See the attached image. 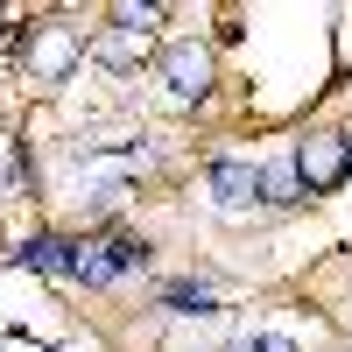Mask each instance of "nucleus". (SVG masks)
Returning <instances> with one entry per match:
<instances>
[{
	"mask_svg": "<svg viewBox=\"0 0 352 352\" xmlns=\"http://www.w3.org/2000/svg\"><path fill=\"white\" fill-rule=\"evenodd\" d=\"M141 261H148V247L141 240H127V232H106V240H85L78 247V282H92V289H106V282H120L127 268H141Z\"/></svg>",
	"mask_w": 352,
	"mask_h": 352,
	"instance_id": "f257e3e1",
	"label": "nucleus"
},
{
	"mask_svg": "<svg viewBox=\"0 0 352 352\" xmlns=\"http://www.w3.org/2000/svg\"><path fill=\"white\" fill-rule=\"evenodd\" d=\"M212 197L226 204V212H247V204L261 197V169L254 162H212Z\"/></svg>",
	"mask_w": 352,
	"mask_h": 352,
	"instance_id": "39448f33",
	"label": "nucleus"
},
{
	"mask_svg": "<svg viewBox=\"0 0 352 352\" xmlns=\"http://www.w3.org/2000/svg\"><path fill=\"white\" fill-rule=\"evenodd\" d=\"M296 169H303V184L310 190H331L352 176V155H345V134H310L303 148H296Z\"/></svg>",
	"mask_w": 352,
	"mask_h": 352,
	"instance_id": "f03ea898",
	"label": "nucleus"
},
{
	"mask_svg": "<svg viewBox=\"0 0 352 352\" xmlns=\"http://www.w3.org/2000/svg\"><path fill=\"white\" fill-rule=\"evenodd\" d=\"M162 303L176 317H204V310H212V289H204V282H176V289H162Z\"/></svg>",
	"mask_w": 352,
	"mask_h": 352,
	"instance_id": "1a4fd4ad",
	"label": "nucleus"
},
{
	"mask_svg": "<svg viewBox=\"0 0 352 352\" xmlns=\"http://www.w3.org/2000/svg\"><path fill=\"white\" fill-rule=\"evenodd\" d=\"M303 169H296V155H289V162H268V169H261V197H268V204H303Z\"/></svg>",
	"mask_w": 352,
	"mask_h": 352,
	"instance_id": "0eeeda50",
	"label": "nucleus"
},
{
	"mask_svg": "<svg viewBox=\"0 0 352 352\" xmlns=\"http://www.w3.org/2000/svg\"><path fill=\"white\" fill-rule=\"evenodd\" d=\"M345 155H352V134H345Z\"/></svg>",
	"mask_w": 352,
	"mask_h": 352,
	"instance_id": "ddd939ff",
	"label": "nucleus"
},
{
	"mask_svg": "<svg viewBox=\"0 0 352 352\" xmlns=\"http://www.w3.org/2000/svg\"><path fill=\"white\" fill-rule=\"evenodd\" d=\"M78 64V36L71 28H36V43H28V71L36 78H64Z\"/></svg>",
	"mask_w": 352,
	"mask_h": 352,
	"instance_id": "20e7f679",
	"label": "nucleus"
},
{
	"mask_svg": "<svg viewBox=\"0 0 352 352\" xmlns=\"http://www.w3.org/2000/svg\"><path fill=\"white\" fill-rule=\"evenodd\" d=\"M162 78H169L176 99H204V85H212V56H204L197 43H176V50L162 56Z\"/></svg>",
	"mask_w": 352,
	"mask_h": 352,
	"instance_id": "7ed1b4c3",
	"label": "nucleus"
},
{
	"mask_svg": "<svg viewBox=\"0 0 352 352\" xmlns=\"http://www.w3.org/2000/svg\"><path fill=\"white\" fill-rule=\"evenodd\" d=\"M92 56H99V64H113V71H134L141 56H148V36H141V28H120V21H113L106 36H92Z\"/></svg>",
	"mask_w": 352,
	"mask_h": 352,
	"instance_id": "423d86ee",
	"label": "nucleus"
},
{
	"mask_svg": "<svg viewBox=\"0 0 352 352\" xmlns=\"http://www.w3.org/2000/svg\"><path fill=\"white\" fill-rule=\"evenodd\" d=\"M113 21H120V28H141V36H155V28H162V8H141V0H127V8H113Z\"/></svg>",
	"mask_w": 352,
	"mask_h": 352,
	"instance_id": "9d476101",
	"label": "nucleus"
},
{
	"mask_svg": "<svg viewBox=\"0 0 352 352\" xmlns=\"http://www.w3.org/2000/svg\"><path fill=\"white\" fill-rule=\"evenodd\" d=\"M261 352H296V345H289V338H261Z\"/></svg>",
	"mask_w": 352,
	"mask_h": 352,
	"instance_id": "f8f14e48",
	"label": "nucleus"
},
{
	"mask_svg": "<svg viewBox=\"0 0 352 352\" xmlns=\"http://www.w3.org/2000/svg\"><path fill=\"white\" fill-rule=\"evenodd\" d=\"M226 352H261V338H254V331H240V338H232Z\"/></svg>",
	"mask_w": 352,
	"mask_h": 352,
	"instance_id": "9b49d317",
	"label": "nucleus"
},
{
	"mask_svg": "<svg viewBox=\"0 0 352 352\" xmlns=\"http://www.w3.org/2000/svg\"><path fill=\"white\" fill-rule=\"evenodd\" d=\"M21 261H28V268H43V275H71V268H78V247H64V240H50V232H36V240L21 247Z\"/></svg>",
	"mask_w": 352,
	"mask_h": 352,
	"instance_id": "6e6552de",
	"label": "nucleus"
}]
</instances>
